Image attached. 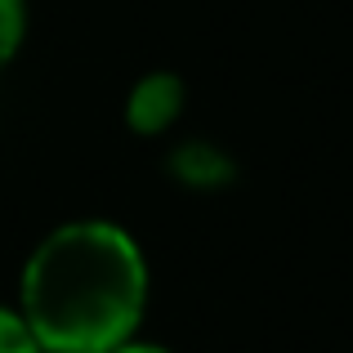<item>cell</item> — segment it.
Returning <instances> with one entry per match:
<instances>
[{"label": "cell", "mask_w": 353, "mask_h": 353, "mask_svg": "<svg viewBox=\"0 0 353 353\" xmlns=\"http://www.w3.org/2000/svg\"><path fill=\"white\" fill-rule=\"evenodd\" d=\"M27 36V0H0V72L14 63Z\"/></svg>", "instance_id": "277c9868"}, {"label": "cell", "mask_w": 353, "mask_h": 353, "mask_svg": "<svg viewBox=\"0 0 353 353\" xmlns=\"http://www.w3.org/2000/svg\"><path fill=\"white\" fill-rule=\"evenodd\" d=\"M148 255L112 219H68L32 246L18 304L41 353H112L139 336Z\"/></svg>", "instance_id": "6da1fadb"}, {"label": "cell", "mask_w": 353, "mask_h": 353, "mask_svg": "<svg viewBox=\"0 0 353 353\" xmlns=\"http://www.w3.org/2000/svg\"><path fill=\"white\" fill-rule=\"evenodd\" d=\"M112 353H170V349H165V345H152V340H125V345H117Z\"/></svg>", "instance_id": "8992f818"}, {"label": "cell", "mask_w": 353, "mask_h": 353, "mask_svg": "<svg viewBox=\"0 0 353 353\" xmlns=\"http://www.w3.org/2000/svg\"><path fill=\"white\" fill-rule=\"evenodd\" d=\"M183 103H188L183 77H174V72H148V77H139L134 85H130L121 121H125L130 134L157 139V134H165V130L179 125Z\"/></svg>", "instance_id": "7a4b0ae2"}, {"label": "cell", "mask_w": 353, "mask_h": 353, "mask_svg": "<svg viewBox=\"0 0 353 353\" xmlns=\"http://www.w3.org/2000/svg\"><path fill=\"white\" fill-rule=\"evenodd\" d=\"M0 353H41L36 336L23 322V313L9 309V304H0Z\"/></svg>", "instance_id": "5b68a950"}, {"label": "cell", "mask_w": 353, "mask_h": 353, "mask_svg": "<svg viewBox=\"0 0 353 353\" xmlns=\"http://www.w3.org/2000/svg\"><path fill=\"white\" fill-rule=\"evenodd\" d=\"M170 174L183 179L188 188H219L237 174L233 157L224 152L219 143H206V139H188L170 152Z\"/></svg>", "instance_id": "3957f363"}]
</instances>
